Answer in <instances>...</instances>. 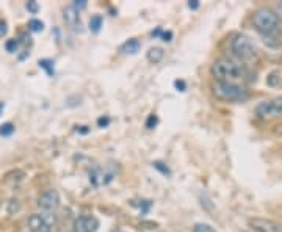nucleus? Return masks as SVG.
Instances as JSON below:
<instances>
[{"label": "nucleus", "instance_id": "1", "mask_svg": "<svg viewBox=\"0 0 282 232\" xmlns=\"http://www.w3.org/2000/svg\"><path fill=\"white\" fill-rule=\"evenodd\" d=\"M252 25L256 27V30L262 33V36H270L277 35L282 27V18L277 15V11L262 7L254 11L252 15Z\"/></svg>", "mask_w": 282, "mask_h": 232}, {"label": "nucleus", "instance_id": "2", "mask_svg": "<svg viewBox=\"0 0 282 232\" xmlns=\"http://www.w3.org/2000/svg\"><path fill=\"white\" fill-rule=\"evenodd\" d=\"M212 74L217 79V82H229V84H237L238 80L243 79L245 69L238 61L232 58H218L212 64Z\"/></svg>", "mask_w": 282, "mask_h": 232}, {"label": "nucleus", "instance_id": "3", "mask_svg": "<svg viewBox=\"0 0 282 232\" xmlns=\"http://www.w3.org/2000/svg\"><path fill=\"white\" fill-rule=\"evenodd\" d=\"M229 49L232 55L240 61H249L257 55V49L249 36L243 33H235L229 41Z\"/></svg>", "mask_w": 282, "mask_h": 232}, {"label": "nucleus", "instance_id": "4", "mask_svg": "<svg viewBox=\"0 0 282 232\" xmlns=\"http://www.w3.org/2000/svg\"><path fill=\"white\" fill-rule=\"evenodd\" d=\"M213 93L215 96L221 101H231V102H238V101H246L248 99V91L237 84H229V82H215L213 84Z\"/></svg>", "mask_w": 282, "mask_h": 232}, {"label": "nucleus", "instance_id": "5", "mask_svg": "<svg viewBox=\"0 0 282 232\" xmlns=\"http://www.w3.org/2000/svg\"><path fill=\"white\" fill-rule=\"evenodd\" d=\"M256 115L263 119L282 118V96L260 102L256 107Z\"/></svg>", "mask_w": 282, "mask_h": 232}, {"label": "nucleus", "instance_id": "6", "mask_svg": "<svg viewBox=\"0 0 282 232\" xmlns=\"http://www.w3.org/2000/svg\"><path fill=\"white\" fill-rule=\"evenodd\" d=\"M55 223V216L52 213H33L27 220V227L30 232H50V226Z\"/></svg>", "mask_w": 282, "mask_h": 232}, {"label": "nucleus", "instance_id": "7", "mask_svg": "<svg viewBox=\"0 0 282 232\" xmlns=\"http://www.w3.org/2000/svg\"><path fill=\"white\" fill-rule=\"evenodd\" d=\"M38 206L39 209H41L43 212L46 213H52L55 212L60 206V195L57 190H47V192H44L41 196H39L38 199Z\"/></svg>", "mask_w": 282, "mask_h": 232}, {"label": "nucleus", "instance_id": "8", "mask_svg": "<svg viewBox=\"0 0 282 232\" xmlns=\"http://www.w3.org/2000/svg\"><path fill=\"white\" fill-rule=\"evenodd\" d=\"M249 229L256 232H282V224L268 218H252L249 220Z\"/></svg>", "mask_w": 282, "mask_h": 232}, {"label": "nucleus", "instance_id": "9", "mask_svg": "<svg viewBox=\"0 0 282 232\" xmlns=\"http://www.w3.org/2000/svg\"><path fill=\"white\" fill-rule=\"evenodd\" d=\"M63 18H64L66 24L72 27L74 30H80V27H82V22H80V11H77L72 5L66 7L63 10Z\"/></svg>", "mask_w": 282, "mask_h": 232}, {"label": "nucleus", "instance_id": "10", "mask_svg": "<svg viewBox=\"0 0 282 232\" xmlns=\"http://www.w3.org/2000/svg\"><path fill=\"white\" fill-rule=\"evenodd\" d=\"M98 223L91 216H78L74 223V232H94Z\"/></svg>", "mask_w": 282, "mask_h": 232}, {"label": "nucleus", "instance_id": "11", "mask_svg": "<svg viewBox=\"0 0 282 232\" xmlns=\"http://www.w3.org/2000/svg\"><path fill=\"white\" fill-rule=\"evenodd\" d=\"M140 41L138 39H129L127 43L123 44V47H121V50H123L124 53H130V55H135V53L140 52Z\"/></svg>", "mask_w": 282, "mask_h": 232}, {"label": "nucleus", "instance_id": "12", "mask_svg": "<svg viewBox=\"0 0 282 232\" xmlns=\"http://www.w3.org/2000/svg\"><path fill=\"white\" fill-rule=\"evenodd\" d=\"M266 85L271 87V88H276V87H282V72L280 71H271L270 74L266 75Z\"/></svg>", "mask_w": 282, "mask_h": 232}, {"label": "nucleus", "instance_id": "13", "mask_svg": "<svg viewBox=\"0 0 282 232\" xmlns=\"http://www.w3.org/2000/svg\"><path fill=\"white\" fill-rule=\"evenodd\" d=\"M163 57H165V52L160 47H151L149 50H147V60H149L151 63H160L163 60Z\"/></svg>", "mask_w": 282, "mask_h": 232}, {"label": "nucleus", "instance_id": "14", "mask_svg": "<svg viewBox=\"0 0 282 232\" xmlns=\"http://www.w3.org/2000/svg\"><path fill=\"white\" fill-rule=\"evenodd\" d=\"M102 24H104V21H102L101 16H92V18L89 19V30H91L92 33H98V32L101 30Z\"/></svg>", "mask_w": 282, "mask_h": 232}, {"label": "nucleus", "instance_id": "15", "mask_svg": "<svg viewBox=\"0 0 282 232\" xmlns=\"http://www.w3.org/2000/svg\"><path fill=\"white\" fill-rule=\"evenodd\" d=\"M29 29L32 32H43L44 30V22L39 21V19H32L29 22Z\"/></svg>", "mask_w": 282, "mask_h": 232}, {"label": "nucleus", "instance_id": "16", "mask_svg": "<svg viewBox=\"0 0 282 232\" xmlns=\"http://www.w3.org/2000/svg\"><path fill=\"white\" fill-rule=\"evenodd\" d=\"M152 167H154L155 170H158V171L162 173L163 176H169V174H171L169 168L165 165V163H162V162H154V163H152Z\"/></svg>", "mask_w": 282, "mask_h": 232}, {"label": "nucleus", "instance_id": "17", "mask_svg": "<svg viewBox=\"0 0 282 232\" xmlns=\"http://www.w3.org/2000/svg\"><path fill=\"white\" fill-rule=\"evenodd\" d=\"M13 132H15V126L11 124V122H7L2 127H0V135L2 136H10Z\"/></svg>", "mask_w": 282, "mask_h": 232}, {"label": "nucleus", "instance_id": "18", "mask_svg": "<svg viewBox=\"0 0 282 232\" xmlns=\"http://www.w3.org/2000/svg\"><path fill=\"white\" fill-rule=\"evenodd\" d=\"M157 122H158L157 116L155 115H149V118H147V121H146V127L147 129H154L157 126Z\"/></svg>", "mask_w": 282, "mask_h": 232}, {"label": "nucleus", "instance_id": "19", "mask_svg": "<svg viewBox=\"0 0 282 232\" xmlns=\"http://www.w3.org/2000/svg\"><path fill=\"white\" fill-rule=\"evenodd\" d=\"M25 8L29 10L30 13H33V15H36L38 10H39L38 4H36V2H33V0H32V2H27V4H25Z\"/></svg>", "mask_w": 282, "mask_h": 232}, {"label": "nucleus", "instance_id": "20", "mask_svg": "<svg viewBox=\"0 0 282 232\" xmlns=\"http://www.w3.org/2000/svg\"><path fill=\"white\" fill-rule=\"evenodd\" d=\"M193 232H213V229L207 224H196Z\"/></svg>", "mask_w": 282, "mask_h": 232}, {"label": "nucleus", "instance_id": "21", "mask_svg": "<svg viewBox=\"0 0 282 232\" xmlns=\"http://www.w3.org/2000/svg\"><path fill=\"white\" fill-rule=\"evenodd\" d=\"M72 7H74L77 11H80V10H83V8L88 7V2H86V0H75V2L72 4Z\"/></svg>", "mask_w": 282, "mask_h": 232}, {"label": "nucleus", "instance_id": "22", "mask_svg": "<svg viewBox=\"0 0 282 232\" xmlns=\"http://www.w3.org/2000/svg\"><path fill=\"white\" fill-rule=\"evenodd\" d=\"M50 64H52V61H49V60H41V61H39V66L44 67V69H46L49 74H52V72H53V67H52Z\"/></svg>", "mask_w": 282, "mask_h": 232}, {"label": "nucleus", "instance_id": "23", "mask_svg": "<svg viewBox=\"0 0 282 232\" xmlns=\"http://www.w3.org/2000/svg\"><path fill=\"white\" fill-rule=\"evenodd\" d=\"M16 49H18V41L16 39H10L7 43V50L8 52H16Z\"/></svg>", "mask_w": 282, "mask_h": 232}, {"label": "nucleus", "instance_id": "24", "mask_svg": "<svg viewBox=\"0 0 282 232\" xmlns=\"http://www.w3.org/2000/svg\"><path fill=\"white\" fill-rule=\"evenodd\" d=\"M174 87L177 88V91H185L186 90V85H185L183 80H176V82H174Z\"/></svg>", "mask_w": 282, "mask_h": 232}, {"label": "nucleus", "instance_id": "25", "mask_svg": "<svg viewBox=\"0 0 282 232\" xmlns=\"http://www.w3.org/2000/svg\"><path fill=\"white\" fill-rule=\"evenodd\" d=\"M98 124H99V127H107V126H109L110 124V118H99L98 119Z\"/></svg>", "mask_w": 282, "mask_h": 232}, {"label": "nucleus", "instance_id": "26", "mask_svg": "<svg viewBox=\"0 0 282 232\" xmlns=\"http://www.w3.org/2000/svg\"><path fill=\"white\" fill-rule=\"evenodd\" d=\"M7 32H8V29H7V22L0 21V38L5 36V35H7Z\"/></svg>", "mask_w": 282, "mask_h": 232}, {"label": "nucleus", "instance_id": "27", "mask_svg": "<svg viewBox=\"0 0 282 232\" xmlns=\"http://www.w3.org/2000/svg\"><path fill=\"white\" fill-rule=\"evenodd\" d=\"M188 8H190V10H198L199 8V2H198V0H190V2H188Z\"/></svg>", "mask_w": 282, "mask_h": 232}, {"label": "nucleus", "instance_id": "28", "mask_svg": "<svg viewBox=\"0 0 282 232\" xmlns=\"http://www.w3.org/2000/svg\"><path fill=\"white\" fill-rule=\"evenodd\" d=\"M162 38H163V41H165V43H169V41H171V38H172V33H171V32H166V33H163V32H162Z\"/></svg>", "mask_w": 282, "mask_h": 232}, {"label": "nucleus", "instance_id": "29", "mask_svg": "<svg viewBox=\"0 0 282 232\" xmlns=\"http://www.w3.org/2000/svg\"><path fill=\"white\" fill-rule=\"evenodd\" d=\"M277 15L282 18V2H279V4H277Z\"/></svg>", "mask_w": 282, "mask_h": 232}, {"label": "nucleus", "instance_id": "30", "mask_svg": "<svg viewBox=\"0 0 282 232\" xmlns=\"http://www.w3.org/2000/svg\"><path fill=\"white\" fill-rule=\"evenodd\" d=\"M277 44L282 46V33H277Z\"/></svg>", "mask_w": 282, "mask_h": 232}, {"label": "nucleus", "instance_id": "31", "mask_svg": "<svg viewBox=\"0 0 282 232\" xmlns=\"http://www.w3.org/2000/svg\"><path fill=\"white\" fill-rule=\"evenodd\" d=\"M4 107H5V105H4V102H0V113L4 112Z\"/></svg>", "mask_w": 282, "mask_h": 232}, {"label": "nucleus", "instance_id": "32", "mask_svg": "<svg viewBox=\"0 0 282 232\" xmlns=\"http://www.w3.org/2000/svg\"><path fill=\"white\" fill-rule=\"evenodd\" d=\"M245 232H256V230H252V229H248V230H245Z\"/></svg>", "mask_w": 282, "mask_h": 232}]
</instances>
